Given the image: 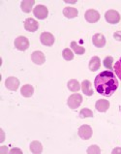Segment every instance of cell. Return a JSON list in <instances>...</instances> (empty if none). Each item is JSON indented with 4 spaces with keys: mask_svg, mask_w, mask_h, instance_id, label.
I'll return each mask as SVG.
<instances>
[{
    "mask_svg": "<svg viewBox=\"0 0 121 154\" xmlns=\"http://www.w3.org/2000/svg\"><path fill=\"white\" fill-rule=\"evenodd\" d=\"M34 4H35V0H23L20 4L21 10H23V12H24V13L31 12Z\"/></svg>",
    "mask_w": 121,
    "mask_h": 154,
    "instance_id": "17",
    "label": "cell"
},
{
    "mask_svg": "<svg viewBox=\"0 0 121 154\" xmlns=\"http://www.w3.org/2000/svg\"><path fill=\"white\" fill-rule=\"evenodd\" d=\"M114 71L116 73V76L119 78V80L121 81V58L115 63L114 65Z\"/></svg>",
    "mask_w": 121,
    "mask_h": 154,
    "instance_id": "25",
    "label": "cell"
},
{
    "mask_svg": "<svg viewBox=\"0 0 121 154\" xmlns=\"http://www.w3.org/2000/svg\"><path fill=\"white\" fill-rule=\"evenodd\" d=\"M101 66V60L100 58H99L98 56H93L91 60H90L89 62V70L90 71H97V70L100 68Z\"/></svg>",
    "mask_w": 121,
    "mask_h": 154,
    "instance_id": "16",
    "label": "cell"
},
{
    "mask_svg": "<svg viewBox=\"0 0 121 154\" xmlns=\"http://www.w3.org/2000/svg\"><path fill=\"white\" fill-rule=\"evenodd\" d=\"M101 150H100V148H99L97 146H91L90 147H88L87 149V153H100Z\"/></svg>",
    "mask_w": 121,
    "mask_h": 154,
    "instance_id": "26",
    "label": "cell"
},
{
    "mask_svg": "<svg viewBox=\"0 0 121 154\" xmlns=\"http://www.w3.org/2000/svg\"><path fill=\"white\" fill-rule=\"evenodd\" d=\"M105 17H106V20L109 23L115 24V23H119L121 17H120V14L117 11H115V10H109L105 14Z\"/></svg>",
    "mask_w": 121,
    "mask_h": 154,
    "instance_id": "4",
    "label": "cell"
},
{
    "mask_svg": "<svg viewBox=\"0 0 121 154\" xmlns=\"http://www.w3.org/2000/svg\"><path fill=\"white\" fill-rule=\"evenodd\" d=\"M20 93H21V95L23 96V97H26V98L31 97V96L33 95V93H34L33 86L30 85H23V87H21V89H20Z\"/></svg>",
    "mask_w": 121,
    "mask_h": 154,
    "instance_id": "18",
    "label": "cell"
},
{
    "mask_svg": "<svg viewBox=\"0 0 121 154\" xmlns=\"http://www.w3.org/2000/svg\"><path fill=\"white\" fill-rule=\"evenodd\" d=\"M80 118H85V117H93V112L91 109H83L80 112Z\"/></svg>",
    "mask_w": 121,
    "mask_h": 154,
    "instance_id": "23",
    "label": "cell"
},
{
    "mask_svg": "<svg viewBox=\"0 0 121 154\" xmlns=\"http://www.w3.org/2000/svg\"><path fill=\"white\" fill-rule=\"evenodd\" d=\"M81 89L83 92L87 96H92L93 95V88H92V85L89 81L85 80L81 83Z\"/></svg>",
    "mask_w": 121,
    "mask_h": 154,
    "instance_id": "15",
    "label": "cell"
},
{
    "mask_svg": "<svg viewBox=\"0 0 121 154\" xmlns=\"http://www.w3.org/2000/svg\"><path fill=\"white\" fill-rule=\"evenodd\" d=\"M5 85L9 90L17 91L20 86V81L15 77H9L5 81Z\"/></svg>",
    "mask_w": 121,
    "mask_h": 154,
    "instance_id": "9",
    "label": "cell"
},
{
    "mask_svg": "<svg viewBox=\"0 0 121 154\" xmlns=\"http://www.w3.org/2000/svg\"><path fill=\"white\" fill-rule=\"evenodd\" d=\"M71 48H72V50L76 52V54H77V55H81V54H83L85 52L84 48L80 46V45H77V43L75 42V41H73L71 43Z\"/></svg>",
    "mask_w": 121,
    "mask_h": 154,
    "instance_id": "21",
    "label": "cell"
},
{
    "mask_svg": "<svg viewBox=\"0 0 121 154\" xmlns=\"http://www.w3.org/2000/svg\"><path fill=\"white\" fill-rule=\"evenodd\" d=\"M63 15L65 16L67 19H74V17H77L79 12L76 8L74 7H66L63 10Z\"/></svg>",
    "mask_w": 121,
    "mask_h": 154,
    "instance_id": "14",
    "label": "cell"
},
{
    "mask_svg": "<svg viewBox=\"0 0 121 154\" xmlns=\"http://www.w3.org/2000/svg\"><path fill=\"white\" fill-rule=\"evenodd\" d=\"M85 20L88 21L90 23H95L100 20V14L96 11L93 10V9H90V10H87L85 12L84 15Z\"/></svg>",
    "mask_w": 121,
    "mask_h": 154,
    "instance_id": "6",
    "label": "cell"
},
{
    "mask_svg": "<svg viewBox=\"0 0 121 154\" xmlns=\"http://www.w3.org/2000/svg\"><path fill=\"white\" fill-rule=\"evenodd\" d=\"M112 62H113V57L112 56H107L105 59H104V66L109 69L111 70L112 69Z\"/></svg>",
    "mask_w": 121,
    "mask_h": 154,
    "instance_id": "24",
    "label": "cell"
},
{
    "mask_svg": "<svg viewBox=\"0 0 121 154\" xmlns=\"http://www.w3.org/2000/svg\"><path fill=\"white\" fill-rule=\"evenodd\" d=\"M96 109L100 112H106L110 108V102L106 99H99L96 103Z\"/></svg>",
    "mask_w": 121,
    "mask_h": 154,
    "instance_id": "13",
    "label": "cell"
},
{
    "mask_svg": "<svg viewBox=\"0 0 121 154\" xmlns=\"http://www.w3.org/2000/svg\"><path fill=\"white\" fill-rule=\"evenodd\" d=\"M92 128L89 125H83L79 129V136L83 140H89L92 137Z\"/></svg>",
    "mask_w": 121,
    "mask_h": 154,
    "instance_id": "7",
    "label": "cell"
},
{
    "mask_svg": "<svg viewBox=\"0 0 121 154\" xmlns=\"http://www.w3.org/2000/svg\"><path fill=\"white\" fill-rule=\"evenodd\" d=\"M67 85H68L69 90H71L72 92H77V91L80 90V82H77V80H75V79H73V80L69 81L68 83H67Z\"/></svg>",
    "mask_w": 121,
    "mask_h": 154,
    "instance_id": "19",
    "label": "cell"
},
{
    "mask_svg": "<svg viewBox=\"0 0 121 154\" xmlns=\"http://www.w3.org/2000/svg\"><path fill=\"white\" fill-rule=\"evenodd\" d=\"M33 14L39 20H45L49 16V10L44 5H37L33 10Z\"/></svg>",
    "mask_w": 121,
    "mask_h": 154,
    "instance_id": "3",
    "label": "cell"
},
{
    "mask_svg": "<svg viewBox=\"0 0 121 154\" xmlns=\"http://www.w3.org/2000/svg\"><path fill=\"white\" fill-rule=\"evenodd\" d=\"M113 37H114L115 40L121 41V31H116V32L113 34Z\"/></svg>",
    "mask_w": 121,
    "mask_h": 154,
    "instance_id": "27",
    "label": "cell"
},
{
    "mask_svg": "<svg viewBox=\"0 0 121 154\" xmlns=\"http://www.w3.org/2000/svg\"><path fill=\"white\" fill-rule=\"evenodd\" d=\"M24 28L29 32H35L39 28V23L34 19H27L24 21Z\"/></svg>",
    "mask_w": 121,
    "mask_h": 154,
    "instance_id": "11",
    "label": "cell"
},
{
    "mask_svg": "<svg viewBox=\"0 0 121 154\" xmlns=\"http://www.w3.org/2000/svg\"><path fill=\"white\" fill-rule=\"evenodd\" d=\"M31 60L37 65H42V64L45 63L46 57H45V54H43L42 51H33L32 54H31Z\"/></svg>",
    "mask_w": 121,
    "mask_h": 154,
    "instance_id": "10",
    "label": "cell"
},
{
    "mask_svg": "<svg viewBox=\"0 0 121 154\" xmlns=\"http://www.w3.org/2000/svg\"><path fill=\"white\" fill-rule=\"evenodd\" d=\"M10 153H21V150L18 148H13L10 150Z\"/></svg>",
    "mask_w": 121,
    "mask_h": 154,
    "instance_id": "28",
    "label": "cell"
},
{
    "mask_svg": "<svg viewBox=\"0 0 121 154\" xmlns=\"http://www.w3.org/2000/svg\"><path fill=\"white\" fill-rule=\"evenodd\" d=\"M15 47L16 49H18L19 51H26L29 48V41L26 37L24 36H20L15 40Z\"/></svg>",
    "mask_w": 121,
    "mask_h": 154,
    "instance_id": "5",
    "label": "cell"
},
{
    "mask_svg": "<svg viewBox=\"0 0 121 154\" xmlns=\"http://www.w3.org/2000/svg\"><path fill=\"white\" fill-rule=\"evenodd\" d=\"M81 102H83V96H81L80 93H75L71 95L70 97L68 98V106L69 108L72 109H76L80 106Z\"/></svg>",
    "mask_w": 121,
    "mask_h": 154,
    "instance_id": "2",
    "label": "cell"
},
{
    "mask_svg": "<svg viewBox=\"0 0 121 154\" xmlns=\"http://www.w3.org/2000/svg\"><path fill=\"white\" fill-rule=\"evenodd\" d=\"M30 150H31L32 153H35V154H39V153H42L43 151V146H42V143L37 142H32L30 143Z\"/></svg>",
    "mask_w": 121,
    "mask_h": 154,
    "instance_id": "20",
    "label": "cell"
},
{
    "mask_svg": "<svg viewBox=\"0 0 121 154\" xmlns=\"http://www.w3.org/2000/svg\"><path fill=\"white\" fill-rule=\"evenodd\" d=\"M112 153H113V154H115V153H121V148H119V147L114 148L113 150H112Z\"/></svg>",
    "mask_w": 121,
    "mask_h": 154,
    "instance_id": "29",
    "label": "cell"
},
{
    "mask_svg": "<svg viewBox=\"0 0 121 154\" xmlns=\"http://www.w3.org/2000/svg\"><path fill=\"white\" fill-rule=\"evenodd\" d=\"M94 85L99 94L110 97L118 88V81L111 71H104L95 78Z\"/></svg>",
    "mask_w": 121,
    "mask_h": 154,
    "instance_id": "1",
    "label": "cell"
},
{
    "mask_svg": "<svg viewBox=\"0 0 121 154\" xmlns=\"http://www.w3.org/2000/svg\"><path fill=\"white\" fill-rule=\"evenodd\" d=\"M62 56L65 60L71 61V60H73V58H74V54H73V51L70 49H65L62 51Z\"/></svg>",
    "mask_w": 121,
    "mask_h": 154,
    "instance_id": "22",
    "label": "cell"
},
{
    "mask_svg": "<svg viewBox=\"0 0 121 154\" xmlns=\"http://www.w3.org/2000/svg\"><path fill=\"white\" fill-rule=\"evenodd\" d=\"M40 40H41V43L43 45H45L47 47H51L54 44V36L51 33H49V32H44L41 34L40 36Z\"/></svg>",
    "mask_w": 121,
    "mask_h": 154,
    "instance_id": "8",
    "label": "cell"
},
{
    "mask_svg": "<svg viewBox=\"0 0 121 154\" xmlns=\"http://www.w3.org/2000/svg\"><path fill=\"white\" fill-rule=\"evenodd\" d=\"M92 43H93V45L95 47L103 48V47H105V45H106V38H105V36H104L103 34L97 33V34H95L93 36Z\"/></svg>",
    "mask_w": 121,
    "mask_h": 154,
    "instance_id": "12",
    "label": "cell"
}]
</instances>
